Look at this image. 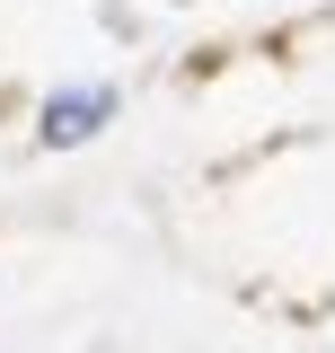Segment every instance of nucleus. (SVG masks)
Here are the masks:
<instances>
[{"mask_svg": "<svg viewBox=\"0 0 335 353\" xmlns=\"http://www.w3.org/2000/svg\"><path fill=\"white\" fill-rule=\"evenodd\" d=\"M97 106H106V97H97V88H88V97H62V106H53V115H44V124L62 132V141H80V132H88V115H97Z\"/></svg>", "mask_w": 335, "mask_h": 353, "instance_id": "nucleus-1", "label": "nucleus"}]
</instances>
